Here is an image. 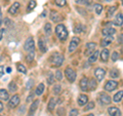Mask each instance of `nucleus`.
Returning <instances> with one entry per match:
<instances>
[{"instance_id": "1", "label": "nucleus", "mask_w": 123, "mask_h": 116, "mask_svg": "<svg viewBox=\"0 0 123 116\" xmlns=\"http://www.w3.org/2000/svg\"><path fill=\"white\" fill-rule=\"evenodd\" d=\"M55 33L61 40H66L68 37V31L63 24H60L55 27Z\"/></svg>"}, {"instance_id": "2", "label": "nucleus", "mask_w": 123, "mask_h": 116, "mask_svg": "<svg viewBox=\"0 0 123 116\" xmlns=\"http://www.w3.org/2000/svg\"><path fill=\"white\" fill-rule=\"evenodd\" d=\"M24 48H25V51L28 52H34V49H35V42H34L33 37H29L28 39L26 40L25 44H24Z\"/></svg>"}, {"instance_id": "3", "label": "nucleus", "mask_w": 123, "mask_h": 116, "mask_svg": "<svg viewBox=\"0 0 123 116\" xmlns=\"http://www.w3.org/2000/svg\"><path fill=\"white\" fill-rule=\"evenodd\" d=\"M65 75H66L67 79L70 81V82H74L75 79H76V72L74 69H72L70 67L66 68V70H65Z\"/></svg>"}, {"instance_id": "4", "label": "nucleus", "mask_w": 123, "mask_h": 116, "mask_svg": "<svg viewBox=\"0 0 123 116\" xmlns=\"http://www.w3.org/2000/svg\"><path fill=\"white\" fill-rule=\"evenodd\" d=\"M52 64L56 66V67H60V66L63 64V62H64V56L63 55H60V53H55L52 57Z\"/></svg>"}, {"instance_id": "5", "label": "nucleus", "mask_w": 123, "mask_h": 116, "mask_svg": "<svg viewBox=\"0 0 123 116\" xmlns=\"http://www.w3.org/2000/svg\"><path fill=\"white\" fill-rule=\"evenodd\" d=\"M79 43H80V38H78V37H73L71 42H70V45H69V52H75V49L78 47Z\"/></svg>"}, {"instance_id": "6", "label": "nucleus", "mask_w": 123, "mask_h": 116, "mask_svg": "<svg viewBox=\"0 0 123 116\" xmlns=\"http://www.w3.org/2000/svg\"><path fill=\"white\" fill-rule=\"evenodd\" d=\"M18 103H20V96H18V95H14V96H12V98L9 100L8 107L9 108H15L18 105Z\"/></svg>"}, {"instance_id": "7", "label": "nucleus", "mask_w": 123, "mask_h": 116, "mask_svg": "<svg viewBox=\"0 0 123 116\" xmlns=\"http://www.w3.org/2000/svg\"><path fill=\"white\" fill-rule=\"evenodd\" d=\"M94 75H95V77H97V79L98 81H102L104 79V77H105V75H106V71L104 70L103 68H97L95 71H94Z\"/></svg>"}, {"instance_id": "8", "label": "nucleus", "mask_w": 123, "mask_h": 116, "mask_svg": "<svg viewBox=\"0 0 123 116\" xmlns=\"http://www.w3.org/2000/svg\"><path fill=\"white\" fill-rule=\"evenodd\" d=\"M118 85V83L116 82V81H114V80H109L108 82L106 83V85H105V90H108V91H112L114 90H116V87Z\"/></svg>"}, {"instance_id": "9", "label": "nucleus", "mask_w": 123, "mask_h": 116, "mask_svg": "<svg viewBox=\"0 0 123 116\" xmlns=\"http://www.w3.org/2000/svg\"><path fill=\"white\" fill-rule=\"evenodd\" d=\"M95 46H97V45H95L94 42H88V43L86 44L87 51L85 52V55H86V56H89L90 53H93V52H95V51H94V49H95Z\"/></svg>"}, {"instance_id": "10", "label": "nucleus", "mask_w": 123, "mask_h": 116, "mask_svg": "<svg viewBox=\"0 0 123 116\" xmlns=\"http://www.w3.org/2000/svg\"><path fill=\"white\" fill-rule=\"evenodd\" d=\"M99 101L103 105H109L111 103V98L106 94H101L99 95Z\"/></svg>"}, {"instance_id": "11", "label": "nucleus", "mask_w": 123, "mask_h": 116, "mask_svg": "<svg viewBox=\"0 0 123 116\" xmlns=\"http://www.w3.org/2000/svg\"><path fill=\"white\" fill-rule=\"evenodd\" d=\"M20 7H21V4H20V2H14L12 5H11L9 7V9H8V13L10 14H15L18 13V10L20 9Z\"/></svg>"}, {"instance_id": "12", "label": "nucleus", "mask_w": 123, "mask_h": 116, "mask_svg": "<svg viewBox=\"0 0 123 116\" xmlns=\"http://www.w3.org/2000/svg\"><path fill=\"white\" fill-rule=\"evenodd\" d=\"M108 112L111 116H121V112L117 107H110L108 109Z\"/></svg>"}, {"instance_id": "13", "label": "nucleus", "mask_w": 123, "mask_h": 116, "mask_svg": "<svg viewBox=\"0 0 123 116\" xmlns=\"http://www.w3.org/2000/svg\"><path fill=\"white\" fill-rule=\"evenodd\" d=\"M116 33V30H115L114 28H110V27H108V28H105V29H103V35L104 36H112L113 34Z\"/></svg>"}, {"instance_id": "14", "label": "nucleus", "mask_w": 123, "mask_h": 116, "mask_svg": "<svg viewBox=\"0 0 123 116\" xmlns=\"http://www.w3.org/2000/svg\"><path fill=\"white\" fill-rule=\"evenodd\" d=\"M62 19H63V18H62V15L60 13H57L56 11H51V13H50V20L51 21L57 23V22L62 21Z\"/></svg>"}, {"instance_id": "15", "label": "nucleus", "mask_w": 123, "mask_h": 116, "mask_svg": "<svg viewBox=\"0 0 123 116\" xmlns=\"http://www.w3.org/2000/svg\"><path fill=\"white\" fill-rule=\"evenodd\" d=\"M38 105H39V101H38V100H36V101H34L32 103V105H31V107H30V110H29V116H32L34 113H35Z\"/></svg>"}, {"instance_id": "16", "label": "nucleus", "mask_w": 123, "mask_h": 116, "mask_svg": "<svg viewBox=\"0 0 123 116\" xmlns=\"http://www.w3.org/2000/svg\"><path fill=\"white\" fill-rule=\"evenodd\" d=\"M109 56H110V52L109 49L107 48H104L102 52H101V59L103 62H108V60H109Z\"/></svg>"}, {"instance_id": "17", "label": "nucleus", "mask_w": 123, "mask_h": 116, "mask_svg": "<svg viewBox=\"0 0 123 116\" xmlns=\"http://www.w3.org/2000/svg\"><path fill=\"white\" fill-rule=\"evenodd\" d=\"M80 87H81L82 90H88V79L86 77H83V78L80 80Z\"/></svg>"}, {"instance_id": "18", "label": "nucleus", "mask_w": 123, "mask_h": 116, "mask_svg": "<svg viewBox=\"0 0 123 116\" xmlns=\"http://www.w3.org/2000/svg\"><path fill=\"white\" fill-rule=\"evenodd\" d=\"M114 24L116 26H122V24H123V14L122 13H118L116 15V18H115V20H114Z\"/></svg>"}, {"instance_id": "19", "label": "nucleus", "mask_w": 123, "mask_h": 116, "mask_svg": "<svg viewBox=\"0 0 123 116\" xmlns=\"http://www.w3.org/2000/svg\"><path fill=\"white\" fill-rule=\"evenodd\" d=\"M87 101H88L87 96H85V95H80L79 96V98H78V104H79L80 106L85 105V104L87 103Z\"/></svg>"}, {"instance_id": "20", "label": "nucleus", "mask_w": 123, "mask_h": 116, "mask_svg": "<svg viewBox=\"0 0 123 116\" xmlns=\"http://www.w3.org/2000/svg\"><path fill=\"white\" fill-rule=\"evenodd\" d=\"M44 88H45V86H44V84H43V83L38 84L37 87H36L35 94H36L37 96H41L42 94H43V91H44Z\"/></svg>"}, {"instance_id": "21", "label": "nucleus", "mask_w": 123, "mask_h": 116, "mask_svg": "<svg viewBox=\"0 0 123 116\" xmlns=\"http://www.w3.org/2000/svg\"><path fill=\"white\" fill-rule=\"evenodd\" d=\"M38 46H39V49L42 52H45L46 51H47V47H46V45H45V42L43 41L42 38H40L39 41H38Z\"/></svg>"}, {"instance_id": "22", "label": "nucleus", "mask_w": 123, "mask_h": 116, "mask_svg": "<svg viewBox=\"0 0 123 116\" xmlns=\"http://www.w3.org/2000/svg\"><path fill=\"white\" fill-rule=\"evenodd\" d=\"M9 99V95H8V91H6L5 90H0V100H6Z\"/></svg>"}, {"instance_id": "23", "label": "nucleus", "mask_w": 123, "mask_h": 116, "mask_svg": "<svg viewBox=\"0 0 123 116\" xmlns=\"http://www.w3.org/2000/svg\"><path fill=\"white\" fill-rule=\"evenodd\" d=\"M112 41H113V38L111 37V36H108V37L105 38V39L102 40L101 45H102V46H108L109 44H111V42H112Z\"/></svg>"}, {"instance_id": "24", "label": "nucleus", "mask_w": 123, "mask_h": 116, "mask_svg": "<svg viewBox=\"0 0 123 116\" xmlns=\"http://www.w3.org/2000/svg\"><path fill=\"white\" fill-rule=\"evenodd\" d=\"M122 98H123V90H119V91L117 92V94L114 96L113 100H114V102L118 103V102H120V101H121Z\"/></svg>"}, {"instance_id": "25", "label": "nucleus", "mask_w": 123, "mask_h": 116, "mask_svg": "<svg viewBox=\"0 0 123 116\" xmlns=\"http://www.w3.org/2000/svg\"><path fill=\"white\" fill-rule=\"evenodd\" d=\"M97 81L94 80V78H91L90 80H88V88H89L90 90H93L95 87H97Z\"/></svg>"}, {"instance_id": "26", "label": "nucleus", "mask_w": 123, "mask_h": 116, "mask_svg": "<svg viewBox=\"0 0 123 116\" xmlns=\"http://www.w3.org/2000/svg\"><path fill=\"white\" fill-rule=\"evenodd\" d=\"M55 104H56V100L55 98H51L50 100H49V103H48V105H47L48 110L49 111H52L53 108L55 107Z\"/></svg>"}, {"instance_id": "27", "label": "nucleus", "mask_w": 123, "mask_h": 116, "mask_svg": "<svg viewBox=\"0 0 123 116\" xmlns=\"http://www.w3.org/2000/svg\"><path fill=\"white\" fill-rule=\"evenodd\" d=\"M98 58V52L95 51V52L90 56L89 59H88V62H89V63H94V62H97Z\"/></svg>"}, {"instance_id": "28", "label": "nucleus", "mask_w": 123, "mask_h": 116, "mask_svg": "<svg viewBox=\"0 0 123 116\" xmlns=\"http://www.w3.org/2000/svg\"><path fill=\"white\" fill-rule=\"evenodd\" d=\"M44 32H45V34L47 36L51 35V25L49 24V23L45 24V26H44Z\"/></svg>"}, {"instance_id": "29", "label": "nucleus", "mask_w": 123, "mask_h": 116, "mask_svg": "<svg viewBox=\"0 0 123 116\" xmlns=\"http://www.w3.org/2000/svg\"><path fill=\"white\" fill-rule=\"evenodd\" d=\"M119 74H120V73H119L117 69H112V70L110 71V76L112 77V78H118Z\"/></svg>"}, {"instance_id": "30", "label": "nucleus", "mask_w": 123, "mask_h": 116, "mask_svg": "<svg viewBox=\"0 0 123 116\" xmlns=\"http://www.w3.org/2000/svg\"><path fill=\"white\" fill-rule=\"evenodd\" d=\"M36 5H37L36 1H34V0H30V1H29V4H28V10L34 9V8L36 7Z\"/></svg>"}, {"instance_id": "31", "label": "nucleus", "mask_w": 123, "mask_h": 116, "mask_svg": "<svg viewBox=\"0 0 123 116\" xmlns=\"http://www.w3.org/2000/svg\"><path fill=\"white\" fill-rule=\"evenodd\" d=\"M55 82V75L51 74V73H49L48 76H47V83L48 84H52Z\"/></svg>"}, {"instance_id": "32", "label": "nucleus", "mask_w": 123, "mask_h": 116, "mask_svg": "<svg viewBox=\"0 0 123 116\" xmlns=\"http://www.w3.org/2000/svg\"><path fill=\"white\" fill-rule=\"evenodd\" d=\"M62 91V87L60 84H56V85H55V87H53V94L55 95H60V92Z\"/></svg>"}, {"instance_id": "33", "label": "nucleus", "mask_w": 123, "mask_h": 116, "mask_svg": "<svg viewBox=\"0 0 123 116\" xmlns=\"http://www.w3.org/2000/svg\"><path fill=\"white\" fill-rule=\"evenodd\" d=\"M18 72H21V73H27V69H26V67L24 65H21V64H18Z\"/></svg>"}, {"instance_id": "34", "label": "nucleus", "mask_w": 123, "mask_h": 116, "mask_svg": "<svg viewBox=\"0 0 123 116\" xmlns=\"http://www.w3.org/2000/svg\"><path fill=\"white\" fill-rule=\"evenodd\" d=\"M55 3L57 5V6H65L66 5V3H67V1L66 0H55Z\"/></svg>"}, {"instance_id": "35", "label": "nucleus", "mask_w": 123, "mask_h": 116, "mask_svg": "<svg viewBox=\"0 0 123 116\" xmlns=\"http://www.w3.org/2000/svg\"><path fill=\"white\" fill-rule=\"evenodd\" d=\"M94 10H95V13H97L98 14H99L102 13V10H103V6L101 4H94Z\"/></svg>"}, {"instance_id": "36", "label": "nucleus", "mask_w": 123, "mask_h": 116, "mask_svg": "<svg viewBox=\"0 0 123 116\" xmlns=\"http://www.w3.org/2000/svg\"><path fill=\"white\" fill-rule=\"evenodd\" d=\"M34 57H35V52H29V55L27 56V61H28V62H32L33 59H34Z\"/></svg>"}, {"instance_id": "37", "label": "nucleus", "mask_w": 123, "mask_h": 116, "mask_svg": "<svg viewBox=\"0 0 123 116\" xmlns=\"http://www.w3.org/2000/svg\"><path fill=\"white\" fill-rule=\"evenodd\" d=\"M55 78H56V80H59V81H61L62 79H63V73H62L60 70H57L55 72Z\"/></svg>"}, {"instance_id": "38", "label": "nucleus", "mask_w": 123, "mask_h": 116, "mask_svg": "<svg viewBox=\"0 0 123 116\" xmlns=\"http://www.w3.org/2000/svg\"><path fill=\"white\" fill-rule=\"evenodd\" d=\"M8 88H9L10 91H15L17 90V85H15L14 82H10L9 85H8Z\"/></svg>"}, {"instance_id": "39", "label": "nucleus", "mask_w": 123, "mask_h": 116, "mask_svg": "<svg viewBox=\"0 0 123 116\" xmlns=\"http://www.w3.org/2000/svg\"><path fill=\"white\" fill-rule=\"evenodd\" d=\"M92 108H94V103L93 102H90V103H88L86 107H85V110H91Z\"/></svg>"}, {"instance_id": "40", "label": "nucleus", "mask_w": 123, "mask_h": 116, "mask_svg": "<svg viewBox=\"0 0 123 116\" xmlns=\"http://www.w3.org/2000/svg\"><path fill=\"white\" fill-rule=\"evenodd\" d=\"M81 29H82V26H81V25H77V26L75 27V29H74V32H75L76 34H79L80 32H81Z\"/></svg>"}, {"instance_id": "41", "label": "nucleus", "mask_w": 123, "mask_h": 116, "mask_svg": "<svg viewBox=\"0 0 123 116\" xmlns=\"http://www.w3.org/2000/svg\"><path fill=\"white\" fill-rule=\"evenodd\" d=\"M116 10V6H112V7H110L109 10H108V15H112L114 13V11Z\"/></svg>"}, {"instance_id": "42", "label": "nucleus", "mask_w": 123, "mask_h": 116, "mask_svg": "<svg viewBox=\"0 0 123 116\" xmlns=\"http://www.w3.org/2000/svg\"><path fill=\"white\" fill-rule=\"evenodd\" d=\"M69 116H78V110L77 109H72Z\"/></svg>"}, {"instance_id": "43", "label": "nucleus", "mask_w": 123, "mask_h": 116, "mask_svg": "<svg viewBox=\"0 0 123 116\" xmlns=\"http://www.w3.org/2000/svg\"><path fill=\"white\" fill-rule=\"evenodd\" d=\"M117 59H118V52H114L112 53V61H113V62H116Z\"/></svg>"}, {"instance_id": "44", "label": "nucleus", "mask_w": 123, "mask_h": 116, "mask_svg": "<svg viewBox=\"0 0 123 116\" xmlns=\"http://www.w3.org/2000/svg\"><path fill=\"white\" fill-rule=\"evenodd\" d=\"M4 72H5V67L4 66H0V77L4 75Z\"/></svg>"}, {"instance_id": "45", "label": "nucleus", "mask_w": 123, "mask_h": 116, "mask_svg": "<svg viewBox=\"0 0 123 116\" xmlns=\"http://www.w3.org/2000/svg\"><path fill=\"white\" fill-rule=\"evenodd\" d=\"M4 32H5V30H4V29H1V30H0V40L2 39V37H3V34H4Z\"/></svg>"}, {"instance_id": "46", "label": "nucleus", "mask_w": 123, "mask_h": 116, "mask_svg": "<svg viewBox=\"0 0 123 116\" xmlns=\"http://www.w3.org/2000/svg\"><path fill=\"white\" fill-rule=\"evenodd\" d=\"M32 99H33V96H30V97H28V98H27V102H31L32 101Z\"/></svg>"}, {"instance_id": "47", "label": "nucleus", "mask_w": 123, "mask_h": 116, "mask_svg": "<svg viewBox=\"0 0 123 116\" xmlns=\"http://www.w3.org/2000/svg\"><path fill=\"white\" fill-rule=\"evenodd\" d=\"M118 40H119V41H120V42H121V43H123V34H122V35H121L120 37H119V38H118Z\"/></svg>"}, {"instance_id": "48", "label": "nucleus", "mask_w": 123, "mask_h": 116, "mask_svg": "<svg viewBox=\"0 0 123 116\" xmlns=\"http://www.w3.org/2000/svg\"><path fill=\"white\" fill-rule=\"evenodd\" d=\"M3 110V104L1 103V102H0V112H1Z\"/></svg>"}, {"instance_id": "49", "label": "nucleus", "mask_w": 123, "mask_h": 116, "mask_svg": "<svg viewBox=\"0 0 123 116\" xmlns=\"http://www.w3.org/2000/svg\"><path fill=\"white\" fill-rule=\"evenodd\" d=\"M44 15H46V11L44 10L43 13H42V14H41V17H44Z\"/></svg>"}, {"instance_id": "50", "label": "nucleus", "mask_w": 123, "mask_h": 116, "mask_svg": "<svg viewBox=\"0 0 123 116\" xmlns=\"http://www.w3.org/2000/svg\"><path fill=\"white\" fill-rule=\"evenodd\" d=\"M10 71H11V69H10V68H7V69H6V72H8V73H9Z\"/></svg>"}, {"instance_id": "51", "label": "nucleus", "mask_w": 123, "mask_h": 116, "mask_svg": "<svg viewBox=\"0 0 123 116\" xmlns=\"http://www.w3.org/2000/svg\"><path fill=\"white\" fill-rule=\"evenodd\" d=\"M87 116H94L93 114H89V115H87Z\"/></svg>"}, {"instance_id": "52", "label": "nucleus", "mask_w": 123, "mask_h": 116, "mask_svg": "<svg viewBox=\"0 0 123 116\" xmlns=\"http://www.w3.org/2000/svg\"><path fill=\"white\" fill-rule=\"evenodd\" d=\"M105 1H108V2H109V1H112V0H105Z\"/></svg>"}, {"instance_id": "53", "label": "nucleus", "mask_w": 123, "mask_h": 116, "mask_svg": "<svg viewBox=\"0 0 123 116\" xmlns=\"http://www.w3.org/2000/svg\"><path fill=\"white\" fill-rule=\"evenodd\" d=\"M122 4H123V0H122Z\"/></svg>"}, {"instance_id": "54", "label": "nucleus", "mask_w": 123, "mask_h": 116, "mask_svg": "<svg viewBox=\"0 0 123 116\" xmlns=\"http://www.w3.org/2000/svg\"><path fill=\"white\" fill-rule=\"evenodd\" d=\"M0 116H1V115H0Z\"/></svg>"}]
</instances>
